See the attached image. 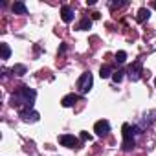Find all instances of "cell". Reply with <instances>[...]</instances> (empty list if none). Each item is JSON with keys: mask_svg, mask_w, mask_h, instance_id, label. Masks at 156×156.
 Listing matches in <instances>:
<instances>
[{"mask_svg": "<svg viewBox=\"0 0 156 156\" xmlns=\"http://www.w3.org/2000/svg\"><path fill=\"white\" fill-rule=\"evenodd\" d=\"M59 143L62 147H68V149H77V147H79V140H77L73 134H62V136H59Z\"/></svg>", "mask_w": 156, "mask_h": 156, "instance_id": "5b68a950", "label": "cell"}, {"mask_svg": "<svg viewBox=\"0 0 156 156\" xmlns=\"http://www.w3.org/2000/svg\"><path fill=\"white\" fill-rule=\"evenodd\" d=\"M11 9H13V13H17V15H26V13H28V8H26L24 2H15V4L11 6Z\"/></svg>", "mask_w": 156, "mask_h": 156, "instance_id": "30bf717a", "label": "cell"}, {"mask_svg": "<svg viewBox=\"0 0 156 156\" xmlns=\"http://www.w3.org/2000/svg\"><path fill=\"white\" fill-rule=\"evenodd\" d=\"M141 132H143V130H141L138 125H129V123H125V125H123V143H121L123 151L134 149V147H136V138H138Z\"/></svg>", "mask_w": 156, "mask_h": 156, "instance_id": "7a4b0ae2", "label": "cell"}, {"mask_svg": "<svg viewBox=\"0 0 156 156\" xmlns=\"http://www.w3.org/2000/svg\"><path fill=\"white\" fill-rule=\"evenodd\" d=\"M127 73H129V79L130 81H140L141 79V75H143V66H141V61H134L130 66H129V70H127Z\"/></svg>", "mask_w": 156, "mask_h": 156, "instance_id": "277c9868", "label": "cell"}, {"mask_svg": "<svg viewBox=\"0 0 156 156\" xmlns=\"http://www.w3.org/2000/svg\"><path fill=\"white\" fill-rule=\"evenodd\" d=\"M94 132H96L99 138L107 136V134L110 132V123H108L107 119H99V121H96V125H94Z\"/></svg>", "mask_w": 156, "mask_h": 156, "instance_id": "8992f818", "label": "cell"}, {"mask_svg": "<svg viewBox=\"0 0 156 156\" xmlns=\"http://www.w3.org/2000/svg\"><path fill=\"white\" fill-rule=\"evenodd\" d=\"M90 26H92V20L88 19V17H83V20L77 24V30H81V31H85V30H90Z\"/></svg>", "mask_w": 156, "mask_h": 156, "instance_id": "4fadbf2b", "label": "cell"}, {"mask_svg": "<svg viewBox=\"0 0 156 156\" xmlns=\"http://www.w3.org/2000/svg\"><path fill=\"white\" fill-rule=\"evenodd\" d=\"M112 73H114V70H112V66H110V64H103V66H101V70H99V75H101V79H107V77H112Z\"/></svg>", "mask_w": 156, "mask_h": 156, "instance_id": "8fae6325", "label": "cell"}, {"mask_svg": "<svg viewBox=\"0 0 156 156\" xmlns=\"http://www.w3.org/2000/svg\"><path fill=\"white\" fill-rule=\"evenodd\" d=\"M77 101H79V96H77V94H68V96H64V98L61 99V105H62V107H72V105H75Z\"/></svg>", "mask_w": 156, "mask_h": 156, "instance_id": "9c48e42d", "label": "cell"}, {"mask_svg": "<svg viewBox=\"0 0 156 156\" xmlns=\"http://www.w3.org/2000/svg\"><path fill=\"white\" fill-rule=\"evenodd\" d=\"M0 48H2V59H4V61L9 59V55H11V48H9L8 44H0Z\"/></svg>", "mask_w": 156, "mask_h": 156, "instance_id": "2e32d148", "label": "cell"}, {"mask_svg": "<svg viewBox=\"0 0 156 156\" xmlns=\"http://www.w3.org/2000/svg\"><path fill=\"white\" fill-rule=\"evenodd\" d=\"M125 61H127V53H125L123 50H121V51H118V53H116V62H119V64H123Z\"/></svg>", "mask_w": 156, "mask_h": 156, "instance_id": "e0dca14e", "label": "cell"}, {"mask_svg": "<svg viewBox=\"0 0 156 156\" xmlns=\"http://www.w3.org/2000/svg\"><path fill=\"white\" fill-rule=\"evenodd\" d=\"M81 140H85V141L88 140V141H90V140H92V136H90L88 132H81Z\"/></svg>", "mask_w": 156, "mask_h": 156, "instance_id": "ac0fdd59", "label": "cell"}, {"mask_svg": "<svg viewBox=\"0 0 156 156\" xmlns=\"http://www.w3.org/2000/svg\"><path fill=\"white\" fill-rule=\"evenodd\" d=\"M125 73H127L125 70H116V72L112 73V81H114V83H121V81H123V75H125Z\"/></svg>", "mask_w": 156, "mask_h": 156, "instance_id": "5bb4252c", "label": "cell"}, {"mask_svg": "<svg viewBox=\"0 0 156 156\" xmlns=\"http://www.w3.org/2000/svg\"><path fill=\"white\" fill-rule=\"evenodd\" d=\"M154 8H156V2H154Z\"/></svg>", "mask_w": 156, "mask_h": 156, "instance_id": "44dd1931", "label": "cell"}, {"mask_svg": "<svg viewBox=\"0 0 156 156\" xmlns=\"http://www.w3.org/2000/svg\"><path fill=\"white\" fill-rule=\"evenodd\" d=\"M35 98H37V92L30 87H19V90L11 96V105L19 108V112H24V110H31L33 108V103H35Z\"/></svg>", "mask_w": 156, "mask_h": 156, "instance_id": "6da1fadb", "label": "cell"}, {"mask_svg": "<svg viewBox=\"0 0 156 156\" xmlns=\"http://www.w3.org/2000/svg\"><path fill=\"white\" fill-rule=\"evenodd\" d=\"M66 51V44H61V48H59V53H64Z\"/></svg>", "mask_w": 156, "mask_h": 156, "instance_id": "d6986e66", "label": "cell"}, {"mask_svg": "<svg viewBox=\"0 0 156 156\" xmlns=\"http://www.w3.org/2000/svg\"><path fill=\"white\" fill-rule=\"evenodd\" d=\"M11 72H13L15 75H24V73L28 72V68H26L24 64H15V66L11 68Z\"/></svg>", "mask_w": 156, "mask_h": 156, "instance_id": "9a60e30c", "label": "cell"}, {"mask_svg": "<svg viewBox=\"0 0 156 156\" xmlns=\"http://www.w3.org/2000/svg\"><path fill=\"white\" fill-rule=\"evenodd\" d=\"M73 9L70 8V6H62L61 8V19H62V22H66V24H70L72 20H73Z\"/></svg>", "mask_w": 156, "mask_h": 156, "instance_id": "ba28073f", "label": "cell"}, {"mask_svg": "<svg viewBox=\"0 0 156 156\" xmlns=\"http://www.w3.org/2000/svg\"><path fill=\"white\" fill-rule=\"evenodd\" d=\"M92 85H94V77H92L90 72L81 73V77L77 79V90H79L81 94H88L90 88H92Z\"/></svg>", "mask_w": 156, "mask_h": 156, "instance_id": "3957f363", "label": "cell"}, {"mask_svg": "<svg viewBox=\"0 0 156 156\" xmlns=\"http://www.w3.org/2000/svg\"><path fill=\"white\" fill-rule=\"evenodd\" d=\"M19 116L22 118V121H31V123H35V121H39V112H35V110H24V112H19Z\"/></svg>", "mask_w": 156, "mask_h": 156, "instance_id": "52a82bcc", "label": "cell"}, {"mask_svg": "<svg viewBox=\"0 0 156 156\" xmlns=\"http://www.w3.org/2000/svg\"><path fill=\"white\" fill-rule=\"evenodd\" d=\"M149 17H151V11H149L147 8H141V9L138 11V15H136V20H138V22H145V20H149Z\"/></svg>", "mask_w": 156, "mask_h": 156, "instance_id": "7c38bea8", "label": "cell"}, {"mask_svg": "<svg viewBox=\"0 0 156 156\" xmlns=\"http://www.w3.org/2000/svg\"><path fill=\"white\" fill-rule=\"evenodd\" d=\"M154 87H156V79H154Z\"/></svg>", "mask_w": 156, "mask_h": 156, "instance_id": "ffe728a7", "label": "cell"}]
</instances>
